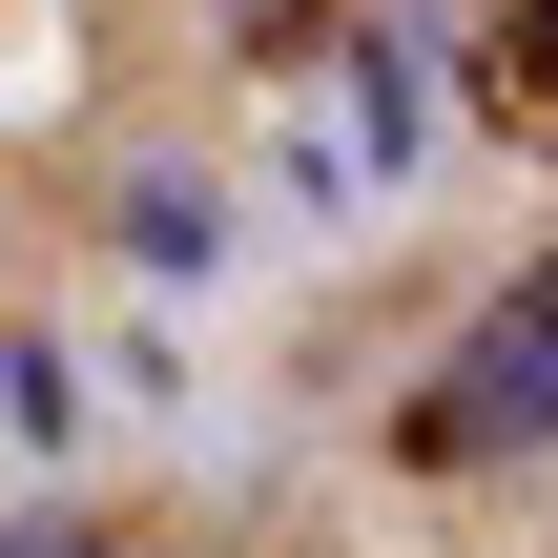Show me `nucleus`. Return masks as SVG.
Segmentation results:
<instances>
[{
	"instance_id": "obj_1",
	"label": "nucleus",
	"mask_w": 558,
	"mask_h": 558,
	"mask_svg": "<svg viewBox=\"0 0 558 558\" xmlns=\"http://www.w3.org/2000/svg\"><path fill=\"white\" fill-rule=\"evenodd\" d=\"M414 456H435V476H476V456H558V269H518V290L435 352Z\"/></svg>"
},
{
	"instance_id": "obj_2",
	"label": "nucleus",
	"mask_w": 558,
	"mask_h": 558,
	"mask_svg": "<svg viewBox=\"0 0 558 558\" xmlns=\"http://www.w3.org/2000/svg\"><path fill=\"white\" fill-rule=\"evenodd\" d=\"M124 248H145V269H207V248H228V207H207V186H145V207H124Z\"/></svg>"
},
{
	"instance_id": "obj_3",
	"label": "nucleus",
	"mask_w": 558,
	"mask_h": 558,
	"mask_svg": "<svg viewBox=\"0 0 558 558\" xmlns=\"http://www.w3.org/2000/svg\"><path fill=\"white\" fill-rule=\"evenodd\" d=\"M0 558H83V538H62V518H41V538H0Z\"/></svg>"
}]
</instances>
